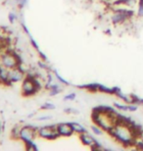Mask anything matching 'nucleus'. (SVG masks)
<instances>
[{
	"mask_svg": "<svg viewBox=\"0 0 143 151\" xmlns=\"http://www.w3.org/2000/svg\"><path fill=\"white\" fill-rule=\"evenodd\" d=\"M110 134L115 138L121 142L123 144H130L133 140V134L130 131V129L127 126H124L123 124L113 127L110 131Z\"/></svg>",
	"mask_w": 143,
	"mask_h": 151,
	"instance_id": "nucleus-1",
	"label": "nucleus"
},
{
	"mask_svg": "<svg viewBox=\"0 0 143 151\" xmlns=\"http://www.w3.org/2000/svg\"><path fill=\"white\" fill-rule=\"evenodd\" d=\"M38 134L40 135L41 137L47 138L49 140L52 139H56L57 137H60L59 132H57V129H54L51 128V126L48 127H42L38 129Z\"/></svg>",
	"mask_w": 143,
	"mask_h": 151,
	"instance_id": "nucleus-2",
	"label": "nucleus"
},
{
	"mask_svg": "<svg viewBox=\"0 0 143 151\" xmlns=\"http://www.w3.org/2000/svg\"><path fill=\"white\" fill-rule=\"evenodd\" d=\"M0 57H1L2 64L7 69H14V68H16L18 65H20L18 60L16 59V57L11 55V54L3 53Z\"/></svg>",
	"mask_w": 143,
	"mask_h": 151,
	"instance_id": "nucleus-3",
	"label": "nucleus"
},
{
	"mask_svg": "<svg viewBox=\"0 0 143 151\" xmlns=\"http://www.w3.org/2000/svg\"><path fill=\"white\" fill-rule=\"evenodd\" d=\"M20 139L25 140V139H30L33 140V138L36 135V131L35 128H32V126H25L23 128H21V132H20Z\"/></svg>",
	"mask_w": 143,
	"mask_h": 151,
	"instance_id": "nucleus-4",
	"label": "nucleus"
},
{
	"mask_svg": "<svg viewBox=\"0 0 143 151\" xmlns=\"http://www.w3.org/2000/svg\"><path fill=\"white\" fill-rule=\"evenodd\" d=\"M38 88L34 86V83L32 81H29L25 78L23 81V95L24 96H30L35 94L38 91Z\"/></svg>",
	"mask_w": 143,
	"mask_h": 151,
	"instance_id": "nucleus-5",
	"label": "nucleus"
},
{
	"mask_svg": "<svg viewBox=\"0 0 143 151\" xmlns=\"http://www.w3.org/2000/svg\"><path fill=\"white\" fill-rule=\"evenodd\" d=\"M57 132H59L60 135L70 137V135L73 134L74 129H73L70 124H59V125H57Z\"/></svg>",
	"mask_w": 143,
	"mask_h": 151,
	"instance_id": "nucleus-6",
	"label": "nucleus"
},
{
	"mask_svg": "<svg viewBox=\"0 0 143 151\" xmlns=\"http://www.w3.org/2000/svg\"><path fill=\"white\" fill-rule=\"evenodd\" d=\"M24 75H25V73L18 70L17 68H14V69H12L11 72H9V78H10L13 83H17V81H22V78H24Z\"/></svg>",
	"mask_w": 143,
	"mask_h": 151,
	"instance_id": "nucleus-7",
	"label": "nucleus"
},
{
	"mask_svg": "<svg viewBox=\"0 0 143 151\" xmlns=\"http://www.w3.org/2000/svg\"><path fill=\"white\" fill-rule=\"evenodd\" d=\"M80 140L83 141V144H86V145H89V146H93L95 145L97 143L95 140L93 139V137H91L89 134H86V132H83V134H80Z\"/></svg>",
	"mask_w": 143,
	"mask_h": 151,
	"instance_id": "nucleus-8",
	"label": "nucleus"
},
{
	"mask_svg": "<svg viewBox=\"0 0 143 151\" xmlns=\"http://www.w3.org/2000/svg\"><path fill=\"white\" fill-rule=\"evenodd\" d=\"M70 125L72 126L73 129L75 132H78V134H83V132H86V129L83 128V126L80 125L78 123H70Z\"/></svg>",
	"mask_w": 143,
	"mask_h": 151,
	"instance_id": "nucleus-9",
	"label": "nucleus"
},
{
	"mask_svg": "<svg viewBox=\"0 0 143 151\" xmlns=\"http://www.w3.org/2000/svg\"><path fill=\"white\" fill-rule=\"evenodd\" d=\"M23 141L25 142V145H26V149L27 150H37L38 149V147L32 142V140H30V139H25V140H23Z\"/></svg>",
	"mask_w": 143,
	"mask_h": 151,
	"instance_id": "nucleus-10",
	"label": "nucleus"
},
{
	"mask_svg": "<svg viewBox=\"0 0 143 151\" xmlns=\"http://www.w3.org/2000/svg\"><path fill=\"white\" fill-rule=\"evenodd\" d=\"M41 109H45V110H52V109H54L55 108V106H54L53 104H51V103H45V104H43L42 106L40 107Z\"/></svg>",
	"mask_w": 143,
	"mask_h": 151,
	"instance_id": "nucleus-11",
	"label": "nucleus"
},
{
	"mask_svg": "<svg viewBox=\"0 0 143 151\" xmlns=\"http://www.w3.org/2000/svg\"><path fill=\"white\" fill-rule=\"evenodd\" d=\"M91 129H92V131H93V132H94V134H97V135H101V134H103L101 129H100L99 128H97V127H95V126H93V127H92V128H91Z\"/></svg>",
	"mask_w": 143,
	"mask_h": 151,
	"instance_id": "nucleus-12",
	"label": "nucleus"
},
{
	"mask_svg": "<svg viewBox=\"0 0 143 151\" xmlns=\"http://www.w3.org/2000/svg\"><path fill=\"white\" fill-rule=\"evenodd\" d=\"M29 37H30V44L32 45V46H33V48H34V49H36V50L38 51V50H39V46H38V44L36 43L35 40H34V39H33L32 37H30V35H29Z\"/></svg>",
	"mask_w": 143,
	"mask_h": 151,
	"instance_id": "nucleus-13",
	"label": "nucleus"
},
{
	"mask_svg": "<svg viewBox=\"0 0 143 151\" xmlns=\"http://www.w3.org/2000/svg\"><path fill=\"white\" fill-rule=\"evenodd\" d=\"M75 98V93H70V94L64 97V100H74Z\"/></svg>",
	"mask_w": 143,
	"mask_h": 151,
	"instance_id": "nucleus-14",
	"label": "nucleus"
},
{
	"mask_svg": "<svg viewBox=\"0 0 143 151\" xmlns=\"http://www.w3.org/2000/svg\"><path fill=\"white\" fill-rule=\"evenodd\" d=\"M138 15H139L140 17H143V0H140V3H139Z\"/></svg>",
	"mask_w": 143,
	"mask_h": 151,
	"instance_id": "nucleus-15",
	"label": "nucleus"
},
{
	"mask_svg": "<svg viewBox=\"0 0 143 151\" xmlns=\"http://www.w3.org/2000/svg\"><path fill=\"white\" fill-rule=\"evenodd\" d=\"M55 76H56V78H58V80H59V81H61V83H65V84H69L68 81H67L66 80H64V78H63L62 77H61V76H60L59 74H58L56 71H55Z\"/></svg>",
	"mask_w": 143,
	"mask_h": 151,
	"instance_id": "nucleus-16",
	"label": "nucleus"
},
{
	"mask_svg": "<svg viewBox=\"0 0 143 151\" xmlns=\"http://www.w3.org/2000/svg\"><path fill=\"white\" fill-rule=\"evenodd\" d=\"M61 91H62V89L60 88H57V89H50V92H49V94L50 95H56L58 94V93H60Z\"/></svg>",
	"mask_w": 143,
	"mask_h": 151,
	"instance_id": "nucleus-17",
	"label": "nucleus"
},
{
	"mask_svg": "<svg viewBox=\"0 0 143 151\" xmlns=\"http://www.w3.org/2000/svg\"><path fill=\"white\" fill-rule=\"evenodd\" d=\"M17 19V16L14 13H10L9 14V21H10L11 24H14V21Z\"/></svg>",
	"mask_w": 143,
	"mask_h": 151,
	"instance_id": "nucleus-18",
	"label": "nucleus"
},
{
	"mask_svg": "<svg viewBox=\"0 0 143 151\" xmlns=\"http://www.w3.org/2000/svg\"><path fill=\"white\" fill-rule=\"evenodd\" d=\"M115 106L117 107V108H119V109L124 110V111L129 110V106H124V105H121V104H119V103H115Z\"/></svg>",
	"mask_w": 143,
	"mask_h": 151,
	"instance_id": "nucleus-19",
	"label": "nucleus"
},
{
	"mask_svg": "<svg viewBox=\"0 0 143 151\" xmlns=\"http://www.w3.org/2000/svg\"><path fill=\"white\" fill-rule=\"evenodd\" d=\"M38 54H39V56H40V58L42 59V61H47V57L45 54H43V52H41L40 50H38Z\"/></svg>",
	"mask_w": 143,
	"mask_h": 151,
	"instance_id": "nucleus-20",
	"label": "nucleus"
},
{
	"mask_svg": "<svg viewBox=\"0 0 143 151\" xmlns=\"http://www.w3.org/2000/svg\"><path fill=\"white\" fill-rule=\"evenodd\" d=\"M27 1H28V0H20V1H19V3H20V4H19L20 8H23L24 6H25L26 3H27Z\"/></svg>",
	"mask_w": 143,
	"mask_h": 151,
	"instance_id": "nucleus-21",
	"label": "nucleus"
},
{
	"mask_svg": "<svg viewBox=\"0 0 143 151\" xmlns=\"http://www.w3.org/2000/svg\"><path fill=\"white\" fill-rule=\"evenodd\" d=\"M22 28L24 29V31H25V32H26V34L29 35V29H27V27H26L25 25H24V24H22Z\"/></svg>",
	"mask_w": 143,
	"mask_h": 151,
	"instance_id": "nucleus-22",
	"label": "nucleus"
},
{
	"mask_svg": "<svg viewBox=\"0 0 143 151\" xmlns=\"http://www.w3.org/2000/svg\"><path fill=\"white\" fill-rule=\"evenodd\" d=\"M50 116H46V117H40L39 118V121H43V120H47V119H50Z\"/></svg>",
	"mask_w": 143,
	"mask_h": 151,
	"instance_id": "nucleus-23",
	"label": "nucleus"
},
{
	"mask_svg": "<svg viewBox=\"0 0 143 151\" xmlns=\"http://www.w3.org/2000/svg\"><path fill=\"white\" fill-rule=\"evenodd\" d=\"M136 109H137L136 106H129V110H130V111H135Z\"/></svg>",
	"mask_w": 143,
	"mask_h": 151,
	"instance_id": "nucleus-24",
	"label": "nucleus"
},
{
	"mask_svg": "<svg viewBox=\"0 0 143 151\" xmlns=\"http://www.w3.org/2000/svg\"><path fill=\"white\" fill-rule=\"evenodd\" d=\"M16 1H17V2H19V1H20V0H16Z\"/></svg>",
	"mask_w": 143,
	"mask_h": 151,
	"instance_id": "nucleus-25",
	"label": "nucleus"
}]
</instances>
